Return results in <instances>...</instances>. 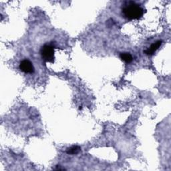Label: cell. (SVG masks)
<instances>
[{
    "label": "cell",
    "mask_w": 171,
    "mask_h": 171,
    "mask_svg": "<svg viewBox=\"0 0 171 171\" xmlns=\"http://www.w3.org/2000/svg\"><path fill=\"white\" fill-rule=\"evenodd\" d=\"M120 58H121L124 61H125L126 63H130L131 61L133 60V58L132 55L129 53H121L120 54Z\"/></svg>",
    "instance_id": "5"
},
{
    "label": "cell",
    "mask_w": 171,
    "mask_h": 171,
    "mask_svg": "<svg viewBox=\"0 0 171 171\" xmlns=\"http://www.w3.org/2000/svg\"><path fill=\"white\" fill-rule=\"evenodd\" d=\"M144 12V9L142 8L139 5L134 3H130L122 9L124 16L127 19L130 20L140 19L143 17Z\"/></svg>",
    "instance_id": "1"
},
{
    "label": "cell",
    "mask_w": 171,
    "mask_h": 171,
    "mask_svg": "<svg viewBox=\"0 0 171 171\" xmlns=\"http://www.w3.org/2000/svg\"><path fill=\"white\" fill-rule=\"evenodd\" d=\"M81 151V148L78 146H74L68 148L66 152L68 154H77Z\"/></svg>",
    "instance_id": "6"
},
{
    "label": "cell",
    "mask_w": 171,
    "mask_h": 171,
    "mask_svg": "<svg viewBox=\"0 0 171 171\" xmlns=\"http://www.w3.org/2000/svg\"><path fill=\"white\" fill-rule=\"evenodd\" d=\"M162 42L161 40H158L157 42H156L155 43H153V44H152L150 48H148L147 50H145L144 52L147 55H148V56L153 55L156 51L159 48V47L161 46Z\"/></svg>",
    "instance_id": "4"
},
{
    "label": "cell",
    "mask_w": 171,
    "mask_h": 171,
    "mask_svg": "<svg viewBox=\"0 0 171 171\" xmlns=\"http://www.w3.org/2000/svg\"><path fill=\"white\" fill-rule=\"evenodd\" d=\"M79 109H80H80H82V106H80V108H79Z\"/></svg>",
    "instance_id": "8"
},
{
    "label": "cell",
    "mask_w": 171,
    "mask_h": 171,
    "mask_svg": "<svg viewBox=\"0 0 171 171\" xmlns=\"http://www.w3.org/2000/svg\"><path fill=\"white\" fill-rule=\"evenodd\" d=\"M41 54L45 62L53 63L54 61V47L52 45L46 44L41 49Z\"/></svg>",
    "instance_id": "2"
},
{
    "label": "cell",
    "mask_w": 171,
    "mask_h": 171,
    "mask_svg": "<svg viewBox=\"0 0 171 171\" xmlns=\"http://www.w3.org/2000/svg\"><path fill=\"white\" fill-rule=\"evenodd\" d=\"M20 70L26 74H32L34 72V68L30 61L24 60L20 64Z\"/></svg>",
    "instance_id": "3"
},
{
    "label": "cell",
    "mask_w": 171,
    "mask_h": 171,
    "mask_svg": "<svg viewBox=\"0 0 171 171\" xmlns=\"http://www.w3.org/2000/svg\"><path fill=\"white\" fill-rule=\"evenodd\" d=\"M56 170H64L65 169H63V168H60V166H57V168L55 169Z\"/></svg>",
    "instance_id": "7"
}]
</instances>
